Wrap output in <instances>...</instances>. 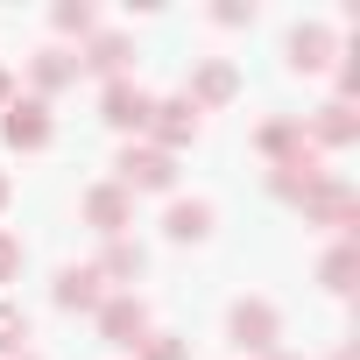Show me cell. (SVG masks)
Masks as SVG:
<instances>
[{
  "label": "cell",
  "mask_w": 360,
  "mask_h": 360,
  "mask_svg": "<svg viewBox=\"0 0 360 360\" xmlns=\"http://www.w3.org/2000/svg\"><path fill=\"white\" fill-rule=\"evenodd\" d=\"M226 332H233V346L240 353H276V339H283V318H276V304H262V297H248V304H233V318H226Z\"/></svg>",
  "instance_id": "obj_1"
},
{
  "label": "cell",
  "mask_w": 360,
  "mask_h": 360,
  "mask_svg": "<svg viewBox=\"0 0 360 360\" xmlns=\"http://www.w3.org/2000/svg\"><path fill=\"white\" fill-rule=\"evenodd\" d=\"M113 169H120V191H127V198H134V191H169V184H176V155H162V148H134V141L120 148Z\"/></svg>",
  "instance_id": "obj_2"
},
{
  "label": "cell",
  "mask_w": 360,
  "mask_h": 360,
  "mask_svg": "<svg viewBox=\"0 0 360 360\" xmlns=\"http://www.w3.org/2000/svg\"><path fill=\"white\" fill-rule=\"evenodd\" d=\"M148 134H155L162 155L191 148V141H198V106H191L184 92H176V99H155V106H148Z\"/></svg>",
  "instance_id": "obj_3"
},
{
  "label": "cell",
  "mask_w": 360,
  "mask_h": 360,
  "mask_svg": "<svg viewBox=\"0 0 360 360\" xmlns=\"http://www.w3.org/2000/svg\"><path fill=\"white\" fill-rule=\"evenodd\" d=\"M297 205H304V219H311V226H339V233H353V212H360V198L339 184V176H318V184H311Z\"/></svg>",
  "instance_id": "obj_4"
},
{
  "label": "cell",
  "mask_w": 360,
  "mask_h": 360,
  "mask_svg": "<svg viewBox=\"0 0 360 360\" xmlns=\"http://www.w3.org/2000/svg\"><path fill=\"white\" fill-rule=\"evenodd\" d=\"M99 339L141 353V339H148V304H141V297H106V304H99Z\"/></svg>",
  "instance_id": "obj_5"
},
{
  "label": "cell",
  "mask_w": 360,
  "mask_h": 360,
  "mask_svg": "<svg viewBox=\"0 0 360 360\" xmlns=\"http://www.w3.org/2000/svg\"><path fill=\"white\" fill-rule=\"evenodd\" d=\"M148 106H155V99H148L134 78H113V85H106V99H99V120H106V127H120V134H141V127H148Z\"/></svg>",
  "instance_id": "obj_6"
},
{
  "label": "cell",
  "mask_w": 360,
  "mask_h": 360,
  "mask_svg": "<svg viewBox=\"0 0 360 360\" xmlns=\"http://www.w3.org/2000/svg\"><path fill=\"white\" fill-rule=\"evenodd\" d=\"M127 219H134V198L120 184H92L85 191V226L106 233V240H127Z\"/></svg>",
  "instance_id": "obj_7"
},
{
  "label": "cell",
  "mask_w": 360,
  "mask_h": 360,
  "mask_svg": "<svg viewBox=\"0 0 360 360\" xmlns=\"http://www.w3.org/2000/svg\"><path fill=\"white\" fill-rule=\"evenodd\" d=\"M233 92H240V78H233V64H226V57H205V64L191 71V85H184V99H191L198 113H212V106H226Z\"/></svg>",
  "instance_id": "obj_8"
},
{
  "label": "cell",
  "mask_w": 360,
  "mask_h": 360,
  "mask_svg": "<svg viewBox=\"0 0 360 360\" xmlns=\"http://www.w3.org/2000/svg\"><path fill=\"white\" fill-rule=\"evenodd\" d=\"M255 148L276 162V169H290V162H311L318 148H311V134H304V120H269L262 134H255Z\"/></svg>",
  "instance_id": "obj_9"
},
{
  "label": "cell",
  "mask_w": 360,
  "mask_h": 360,
  "mask_svg": "<svg viewBox=\"0 0 360 360\" xmlns=\"http://www.w3.org/2000/svg\"><path fill=\"white\" fill-rule=\"evenodd\" d=\"M0 134H8V148H50V106L43 99H15Z\"/></svg>",
  "instance_id": "obj_10"
},
{
  "label": "cell",
  "mask_w": 360,
  "mask_h": 360,
  "mask_svg": "<svg viewBox=\"0 0 360 360\" xmlns=\"http://www.w3.org/2000/svg\"><path fill=\"white\" fill-rule=\"evenodd\" d=\"M304 134H311V148H318V141H325V148H346V141H360V113L332 99V106H325V113H318Z\"/></svg>",
  "instance_id": "obj_11"
},
{
  "label": "cell",
  "mask_w": 360,
  "mask_h": 360,
  "mask_svg": "<svg viewBox=\"0 0 360 360\" xmlns=\"http://www.w3.org/2000/svg\"><path fill=\"white\" fill-rule=\"evenodd\" d=\"M106 290H99V269H64L57 276V311H99Z\"/></svg>",
  "instance_id": "obj_12"
},
{
  "label": "cell",
  "mask_w": 360,
  "mask_h": 360,
  "mask_svg": "<svg viewBox=\"0 0 360 360\" xmlns=\"http://www.w3.org/2000/svg\"><path fill=\"white\" fill-rule=\"evenodd\" d=\"M71 78H78V57H64V50H43V57H29V85H36V99L64 92Z\"/></svg>",
  "instance_id": "obj_13"
},
{
  "label": "cell",
  "mask_w": 360,
  "mask_h": 360,
  "mask_svg": "<svg viewBox=\"0 0 360 360\" xmlns=\"http://www.w3.org/2000/svg\"><path fill=\"white\" fill-rule=\"evenodd\" d=\"M162 233H169V240H205V233H212V205H205V198H176L169 219H162Z\"/></svg>",
  "instance_id": "obj_14"
},
{
  "label": "cell",
  "mask_w": 360,
  "mask_h": 360,
  "mask_svg": "<svg viewBox=\"0 0 360 360\" xmlns=\"http://www.w3.org/2000/svg\"><path fill=\"white\" fill-rule=\"evenodd\" d=\"M290 64H297V71H325V64H332V29L304 22V29L290 36Z\"/></svg>",
  "instance_id": "obj_15"
},
{
  "label": "cell",
  "mask_w": 360,
  "mask_h": 360,
  "mask_svg": "<svg viewBox=\"0 0 360 360\" xmlns=\"http://www.w3.org/2000/svg\"><path fill=\"white\" fill-rule=\"evenodd\" d=\"M78 71H99V78L113 85V78L127 71V36H92V43H85V57H78Z\"/></svg>",
  "instance_id": "obj_16"
},
{
  "label": "cell",
  "mask_w": 360,
  "mask_h": 360,
  "mask_svg": "<svg viewBox=\"0 0 360 360\" xmlns=\"http://www.w3.org/2000/svg\"><path fill=\"white\" fill-rule=\"evenodd\" d=\"M148 269V255L134 248V240H106V255H99V283H134Z\"/></svg>",
  "instance_id": "obj_17"
},
{
  "label": "cell",
  "mask_w": 360,
  "mask_h": 360,
  "mask_svg": "<svg viewBox=\"0 0 360 360\" xmlns=\"http://www.w3.org/2000/svg\"><path fill=\"white\" fill-rule=\"evenodd\" d=\"M353 276H360V233H346L332 255H325V269H318V283L325 290H353Z\"/></svg>",
  "instance_id": "obj_18"
},
{
  "label": "cell",
  "mask_w": 360,
  "mask_h": 360,
  "mask_svg": "<svg viewBox=\"0 0 360 360\" xmlns=\"http://www.w3.org/2000/svg\"><path fill=\"white\" fill-rule=\"evenodd\" d=\"M22 339H29V311L0 304V353H22Z\"/></svg>",
  "instance_id": "obj_19"
},
{
  "label": "cell",
  "mask_w": 360,
  "mask_h": 360,
  "mask_svg": "<svg viewBox=\"0 0 360 360\" xmlns=\"http://www.w3.org/2000/svg\"><path fill=\"white\" fill-rule=\"evenodd\" d=\"M57 29H64V36H85V29H92V8H85V0H64V8H57Z\"/></svg>",
  "instance_id": "obj_20"
},
{
  "label": "cell",
  "mask_w": 360,
  "mask_h": 360,
  "mask_svg": "<svg viewBox=\"0 0 360 360\" xmlns=\"http://www.w3.org/2000/svg\"><path fill=\"white\" fill-rule=\"evenodd\" d=\"M15 276H22V240L0 226V283H15Z\"/></svg>",
  "instance_id": "obj_21"
},
{
  "label": "cell",
  "mask_w": 360,
  "mask_h": 360,
  "mask_svg": "<svg viewBox=\"0 0 360 360\" xmlns=\"http://www.w3.org/2000/svg\"><path fill=\"white\" fill-rule=\"evenodd\" d=\"M141 360H184V339H155V332H148V339H141Z\"/></svg>",
  "instance_id": "obj_22"
},
{
  "label": "cell",
  "mask_w": 360,
  "mask_h": 360,
  "mask_svg": "<svg viewBox=\"0 0 360 360\" xmlns=\"http://www.w3.org/2000/svg\"><path fill=\"white\" fill-rule=\"evenodd\" d=\"M212 22H219V29H240V22H255V8H240V0H226V8H212Z\"/></svg>",
  "instance_id": "obj_23"
},
{
  "label": "cell",
  "mask_w": 360,
  "mask_h": 360,
  "mask_svg": "<svg viewBox=\"0 0 360 360\" xmlns=\"http://www.w3.org/2000/svg\"><path fill=\"white\" fill-rule=\"evenodd\" d=\"M0 106H15V78L8 71H0Z\"/></svg>",
  "instance_id": "obj_24"
},
{
  "label": "cell",
  "mask_w": 360,
  "mask_h": 360,
  "mask_svg": "<svg viewBox=\"0 0 360 360\" xmlns=\"http://www.w3.org/2000/svg\"><path fill=\"white\" fill-rule=\"evenodd\" d=\"M8 198H15V191H8V169H0V212H8Z\"/></svg>",
  "instance_id": "obj_25"
},
{
  "label": "cell",
  "mask_w": 360,
  "mask_h": 360,
  "mask_svg": "<svg viewBox=\"0 0 360 360\" xmlns=\"http://www.w3.org/2000/svg\"><path fill=\"white\" fill-rule=\"evenodd\" d=\"M269 360H297V353H269Z\"/></svg>",
  "instance_id": "obj_26"
},
{
  "label": "cell",
  "mask_w": 360,
  "mask_h": 360,
  "mask_svg": "<svg viewBox=\"0 0 360 360\" xmlns=\"http://www.w3.org/2000/svg\"><path fill=\"white\" fill-rule=\"evenodd\" d=\"M339 360H353V353H339Z\"/></svg>",
  "instance_id": "obj_27"
}]
</instances>
